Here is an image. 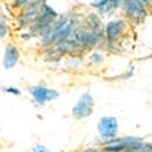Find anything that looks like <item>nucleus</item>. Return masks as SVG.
Masks as SVG:
<instances>
[{
	"instance_id": "obj_11",
	"label": "nucleus",
	"mask_w": 152,
	"mask_h": 152,
	"mask_svg": "<svg viewBox=\"0 0 152 152\" xmlns=\"http://www.w3.org/2000/svg\"><path fill=\"white\" fill-rule=\"evenodd\" d=\"M8 34V25L6 18L1 17L0 18V39H6Z\"/></svg>"
},
{
	"instance_id": "obj_9",
	"label": "nucleus",
	"mask_w": 152,
	"mask_h": 152,
	"mask_svg": "<svg viewBox=\"0 0 152 152\" xmlns=\"http://www.w3.org/2000/svg\"><path fill=\"white\" fill-rule=\"evenodd\" d=\"M85 23H86V28L92 29V30H96V32H103V23L102 19L99 18L97 14H89L88 17L85 18Z\"/></svg>"
},
{
	"instance_id": "obj_13",
	"label": "nucleus",
	"mask_w": 152,
	"mask_h": 152,
	"mask_svg": "<svg viewBox=\"0 0 152 152\" xmlns=\"http://www.w3.org/2000/svg\"><path fill=\"white\" fill-rule=\"evenodd\" d=\"M1 91H3L4 93H10V95H14V96H19L22 93L21 89L15 88V86H3Z\"/></svg>"
},
{
	"instance_id": "obj_15",
	"label": "nucleus",
	"mask_w": 152,
	"mask_h": 152,
	"mask_svg": "<svg viewBox=\"0 0 152 152\" xmlns=\"http://www.w3.org/2000/svg\"><path fill=\"white\" fill-rule=\"evenodd\" d=\"M14 3L18 7H25L26 4L29 3V0H14Z\"/></svg>"
},
{
	"instance_id": "obj_10",
	"label": "nucleus",
	"mask_w": 152,
	"mask_h": 152,
	"mask_svg": "<svg viewBox=\"0 0 152 152\" xmlns=\"http://www.w3.org/2000/svg\"><path fill=\"white\" fill-rule=\"evenodd\" d=\"M132 149H134L137 152H152V144L151 142H145L142 140L141 142H138L134 148H132Z\"/></svg>"
},
{
	"instance_id": "obj_14",
	"label": "nucleus",
	"mask_w": 152,
	"mask_h": 152,
	"mask_svg": "<svg viewBox=\"0 0 152 152\" xmlns=\"http://www.w3.org/2000/svg\"><path fill=\"white\" fill-rule=\"evenodd\" d=\"M29 152H51V151L47 148L45 145H42V144H34L32 148H30V151H29Z\"/></svg>"
},
{
	"instance_id": "obj_8",
	"label": "nucleus",
	"mask_w": 152,
	"mask_h": 152,
	"mask_svg": "<svg viewBox=\"0 0 152 152\" xmlns=\"http://www.w3.org/2000/svg\"><path fill=\"white\" fill-rule=\"evenodd\" d=\"M92 7H95L102 15H111L115 10L122 7V0H95Z\"/></svg>"
},
{
	"instance_id": "obj_16",
	"label": "nucleus",
	"mask_w": 152,
	"mask_h": 152,
	"mask_svg": "<svg viewBox=\"0 0 152 152\" xmlns=\"http://www.w3.org/2000/svg\"><path fill=\"white\" fill-rule=\"evenodd\" d=\"M82 152H96V149L95 148H88V149H85V151H82Z\"/></svg>"
},
{
	"instance_id": "obj_1",
	"label": "nucleus",
	"mask_w": 152,
	"mask_h": 152,
	"mask_svg": "<svg viewBox=\"0 0 152 152\" xmlns=\"http://www.w3.org/2000/svg\"><path fill=\"white\" fill-rule=\"evenodd\" d=\"M147 1L145 0H122V8L130 21L140 23L145 19L148 10H147Z\"/></svg>"
},
{
	"instance_id": "obj_7",
	"label": "nucleus",
	"mask_w": 152,
	"mask_h": 152,
	"mask_svg": "<svg viewBox=\"0 0 152 152\" xmlns=\"http://www.w3.org/2000/svg\"><path fill=\"white\" fill-rule=\"evenodd\" d=\"M18 62H19V51L12 42H10L6 45V50H4L3 67L6 70H11L12 67L17 66Z\"/></svg>"
},
{
	"instance_id": "obj_18",
	"label": "nucleus",
	"mask_w": 152,
	"mask_h": 152,
	"mask_svg": "<svg viewBox=\"0 0 152 152\" xmlns=\"http://www.w3.org/2000/svg\"><path fill=\"white\" fill-rule=\"evenodd\" d=\"M125 152H137V151H134V149H126Z\"/></svg>"
},
{
	"instance_id": "obj_12",
	"label": "nucleus",
	"mask_w": 152,
	"mask_h": 152,
	"mask_svg": "<svg viewBox=\"0 0 152 152\" xmlns=\"http://www.w3.org/2000/svg\"><path fill=\"white\" fill-rule=\"evenodd\" d=\"M89 60H91V63H93V64H100L104 62V58H103L102 53L93 52L92 55H91V58H89Z\"/></svg>"
},
{
	"instance_id": "obj_3",
	"label": "nucleus",
	"mask_w": 152,
	"mask_h": 152,
	"mask_svg": "<svg viewBox=\"0 0 152 152\" xmlns=\"http://www.w3.org/2000/svg\"><path fill=\"white\" fill-rule=\"evenodd\" d=\"M118 130H119V125L115 117H102L97 122V132L104 142L117 137Z\"/></svg>"
},
{
	"instance_id": "obj_4",
	"label": "nucleus",
	"mask_w": 152,
	"mask_h": 152,
	"mask_svg": "<svg viewBox=\"0 0 152 152\" xmlns=\"http://www.w3.org/2000/svg\"><path fill=\"white\" fill-rule=\"evenodd\" d=\"M93 108H95V100H93L92 95L89 92H85L81 95L80 100L74 104V107L71 108V115L77 119L88 118L92 115Z\"/></svg>"
},
{
	"instance_id": "obj_5",
	"label": "nucleus",
	"mask_w": 152,
	"mask_h": 152,
	"mask_svg": "<svg viewBox=\"0 0 152 152\" xmlns=\"http://www.w3.org/2000/svg\"><path fill=\"white\" fill-rule=\"evenodd\" d=\"M29 95H32L33 100H34L39 106H44L48 102H53L59 97V92L55 89L45 88L44 85H34V86H29Z\"/></svg>"
},
{
	"instance_id": "obj_2",
	"label": "nucleus",
	"mask_w": 152,
	"mask_h": 152,
	"mask_svg": "<svg viewBox=\"0 0 152 152\" xmlns=\"http://www.w3.org/2000/svg\"><path fill=\"white\" fill-rule=\"evenodd\" d=\"M74 33L82 50H91L92 47L97 45L103 39V32H96V30H92L86 26L85 28H75Z\"/></svg>"
},
{
	"instance_id": "obj_6",
	"label": "nucleus",
	"mask_w": 152,
	"mask_h": 152,
	"mask_svg": "<svg viewBox=\"0 0 152 152\" xmlns=\"http://www.w3.org/2000/svg\"><path fill=\"white\" fill-rule=\"evenodd\" d=\"M126 30V21L125 19H114V21L107 22L106 28H104V34L108 44L117 42L118 39L124 34Z\"/></svg>"
},
{
	"instance_id": "obj_17",
	"label": "nucleus",
	"mask_w": 152,
	"mask_h": 152,
	"mask_svg": "<svg viewBox=\"0 0 152 152\" xmlns=\"http://www.w3.org/2000/svg\"><path fill=\"white\" fill-rule=\"evenodd\" d=\"M145 1H147V4H148V6H151V4H152V0H145Z\"/></svg>"
}]
</instances>
